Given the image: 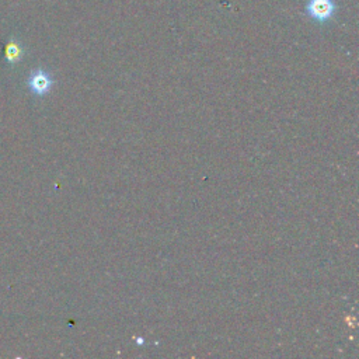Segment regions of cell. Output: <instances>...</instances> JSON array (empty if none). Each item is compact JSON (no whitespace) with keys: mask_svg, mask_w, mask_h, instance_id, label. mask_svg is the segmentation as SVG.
Masks as SVG:
<instances>
[{"mask_svg":"<svg viewBox=\"0 0 359 359\" xmlns=\"http://www.w3.org/2000/svg\"><path fill=\"white\" fill-rule=\"evenodd\" d=\"M336 12L333 0H310L308 3V13L317 21H327Z\"/></svg>","mask_w":359,"mask_h":359,"instance_id":"2","label":"cell"},{"mask_svg":"<svg viewBox=\"0 0 359 359\" xmlns=\"http://www.w3.org/2000/svg\"><path fill=\"white\" fill-rule=\"evenodd\" d=\"M5 56H6V60L9 63H16L21 59L23 56V48L20 47L19 43H16L14 40H12L8 45H6V51H5Z\"/></svg>","mask_w":359,"mask_h":359,"instance_id":"3","label":"cell"},{"mask_svg":"<svg viewBox=\"0 0 359 359\" xmlns=\"http://www.w3.org/2000/svg\"><path fill=\"white\" fill-rule=\"evenodd\" d=\"M27 86L32 94L43 97L51 91L54 86V80L47 71L37 69L34 72H31V75L28 76Z\"/></svg>","mask_w":359,"mask_h":359,"instance_id":"1","label":"cell"}]
</instances>
